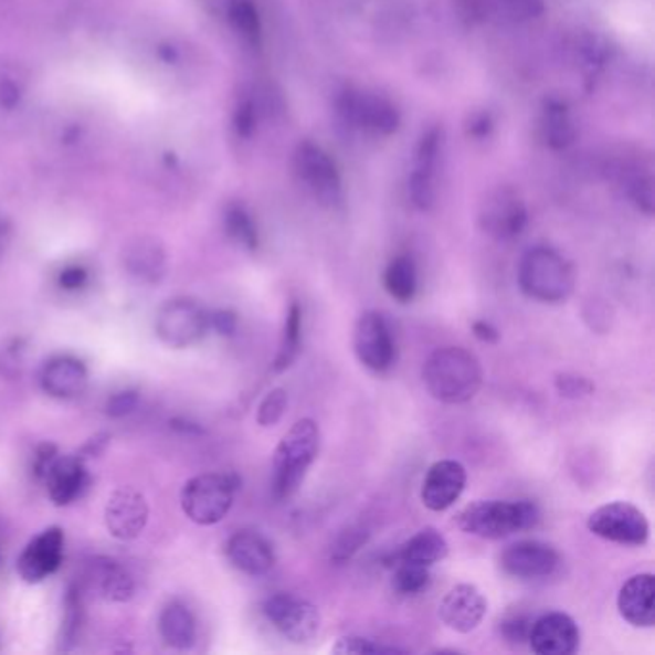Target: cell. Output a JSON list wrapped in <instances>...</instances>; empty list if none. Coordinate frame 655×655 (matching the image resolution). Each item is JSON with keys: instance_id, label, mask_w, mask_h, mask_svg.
Returning a JSON list of instances; mask_svg holds the SVG:
<instances>
[{"instance_id": "6da1fadb", "label": "cell", "mask_w": 655, "mask_h": 655, "mask_svg": "<svg viewBox=\"0 0 655 655\" xmlns=\"http://www.w3.org/2000/svg\"><path fill=\"white\" fill-rule=\"evenodd\" d=\"M423 383L442 404H465L483 387L479 358L462 347L436 348L423 366Z\"/></svg>"}, {"instance_id": "7a4b0ae2", "label": "cell", "mask_w": 655, "mask_h": 655, "mask_svg": "<svg viewBox=\"0 0 655 655\" xmlns=\"http://www.w3.org/2000/svg\"><path fill=\"white\" fill-rule=\"evenodd\" d=\"M321 446V431L314 420L296 421L273 452L272 494L277 501L293 498L303 486Z\"/></svg>"}, {"instance_id": "3957f363", "label": "cell", "mask_w": 655, "mask_h": 655, "mask_svg": "<svg viewBox=\"0 0 655 655\" xmlns=\"http://www.w3.org/2000/svg\"><path fill=\"white\" fill-rule=\"evenodd\" d=\"M517 283L525 296L542 304H561L573 295L574 270L561 252L538 244L525 252L517 267Z\"/></svg>"}, {"instance_id": "277c9868", "label": "cell", "mask_w": 655, "mask_h": 655, "mask_svg": "<svg viewBox=\"0 0 655 655\" xmlns=\"http://www.w3.org/2000/svg\"><path fill=\"white\" fill-rule=\"evenodd\" d=\"M538 524L540 509L530 500H477L456 516L457 529L486 540L511 537L535 529Z\"/></svg>"}, {"instance_id": "5b68a950", "label": "cell", "mask_w": 655, "mask_h": 655, "mask_svg": "<svg viewBox=\"0 0 655 655\" xmlns=\"http://www.w3.org/2000/svg\"><path fill=\"white\" fill-rule=\"evenodd\" d=\"M241 479L235 473H202L187 480L181 490V508L192 524L210 527L228 517Z\"/></svg>"}, {"instance_id": "8992f818", "label": "cell", "mask_w": 655, "mask_h": 655, "mask_svg": "<svg viewBox=\"0 0 655 655\" xmlns=\"http://www.w3.org/2000/svg\"><path fill=\"white\" fill-rule=\"evenodd\" d=\"M156 335L166 347H194L210 331V314L192 298H173L156 314Z\"/></svg>"}, {"instance_id": "52a82bcc", "label": "cell", "mask_w": 655, "mask_h": 655, "mask_svg": "<svg viewBox=\"0 0 655 655\" xmlns=\"http://www.w3.org/2000/svg\"><path fill=\"white\" fill-rule=\"evenodd\" d=\"M353 352L363 368L376 376L389 373L397 363V340L381 311H363L353 327Z\"/></svg>"}, {"instance_id": "ba28073f", "label": "cell", "mask_w": 655, "mask_h": 655, "mask_svg": "<svg viewBox=\"0 0 655 655\" xmlns=\"http://www.w3.org/2000/svg\"><path fill=\"white\" fill-rule=\"evenodd\" d=\"M273 628L293 644H308L321 631V613L316 605L287 592H277L262 605Z\"/></svg>"}, {"instance_id": "9c48e42d", "label": "cell", "mask_w": 655, "mask_h": 655, "mask_svg": "<svg viewBox=\"0 0 655 655\" xmlns=\"http://www.w3.org/2000/svg\"><path fill=\"white\" fill-rule=\"evenodd\" d=\"M587 527L592 535L615 545L644 546L649 540L648 519L628 501H610L594 509Z\"/></svg>"}, {"instance_id": "30bf717a", "label": "cell", "mask_w": 655, "mask_h": 655, "mask_svg": "<svg viewBox=\"0 0 655 655\" xmlns=\"http://www.w3.org/2000/svg\"><path fill=\"white\" fill-rule=\"evenodd\" d=\"M295 170L314 199L335 207L342 199V179L331 155L316 142L304 140L295 152Z\"/></svg>"}, {"instance_id": "8fae6325", "label": "cell", "mask_w": 655, "mask_h": 655, "mask_svg": "<svg viewBox=\"0 0 655 655\" xmlns=\"http://www.w3.org/2000/svg\"><path fill=\"white\" fill-rule=\"evenodd\" d=\"M339 112L348 124L373 135H392L400 127L397 106L379 93L348 88L339 98Z\"/></svg>"}, {"instance_id": "7c38bea8", "label": "cell", "mask_w": 655, "mask_h": 655, "mask_svg": "<svg viewBox=\"0 0 655 655\" xmlns=\"http://www.w3.org/2000/svg\"><path fill=\"white\" fill-rule=\"evenodd\" d=\"M479 223L486 235L496 241H514L529 223V212L521 194L511 187H496L480 204Z\"/></svg>"}, {"instance_id": "4fadbf2b", "label": "cell", "mask_w": 655, "mask_h": 655, "mask_svg": "<svg viewBox=\"0 0 655 655\" xmlns=\"http://www.w3.org/2000/svg\"><path fill=\"white\" fill-rule=\"evenodd\" d=\"M560 566V552L540 540H521L508 546L500 556L501 571L521 581L546 579L556 573Z\"/></svg>"}, {"instance_id": "5bb4252c", "label": "cell", "mask_w": 655, "mask_h": 655, "mask_svg": "<svg viewBox=\"0 0 655 655\" xmlns=\"http://www.w3.org/2000/svg\"><path fill=\"white\" fill-rule=\"evenodd\" d=\"M148 501L145 494L133 486H124L110 494L104 508V525L118 540H135L148 524Z\"/></svg>"}, {"instance_id": "9a60e30c", "label": "cell", "mask_w": 655, "mask_h": 655, "mask_svg": "<svg viewBox=\"0 0 655 655\" xmlns=\"http://www.w3.org/2000/svg\"><path fill=\"white\" fill-rule=\"evenodd\" d=\"M64 560V530L49 527L23 548L18 558V573L23 581L38 584L59 571Z\"/></svg>"}, {"instance_id": "2e32d148", "label": "cell", "mask_w": 655, "mask_h": 655, "mask_svg": "<svg viewBox=\"0 0 655 655\" xmlns=\"http://www.w3.org/2000/svg\"><path fill=\"white\" fill-rule=\"evenodd\" d=\"M527 644L538 655H571L579 649L581 631L568 613H545L532 621Z\"/></svg>"}, {"instance_id": "e0dca14e", "label": "cell", "mask_w": 655, "mask_h": 655, "mask_svg": "<svg viewBox=\"0 0 655 655\" xmlns=\"http://www.w3.org/2000/svg\"><path fill=\"white\" fill-rule=\"evenodd\" d=\"M488 602L475 584H456L439 605V617L454 633H473L483 623Z\"/></svg>"}, {"instance_id": "ac0fdd59", "label": "cell", "mask_w": 655, "mask_h": 655, "mask_svg": "<svg viewBox=\"0 0 655 655\" xmlns=\"http://www.w3.org/2000/svg\"><path fill=\"white\" fill-rule=\"evenodd\" d=\"M467 485V472L456 459H441L429 467L421 485V501L431 511L452 508Z\"/></svg>"}, {"instance_id": "d6986e66", "label": "cell", "mask_w": 655, "mask_h": 655, "mask_svg": "<svg viewBox=\"0 0 655 655\" xmlns=\"http://www.w3.org/2000/svg\"><path fill=\"white\" fill-rule=\"evenodd\" d=\"M652 163L638 155H621L610 163V176L638 210L654 214L655 183Z\"/></svg>"}, {"instance_id": "ffe728a7", "label": "cell", "mask_w": 655, "mask_h": 655, "mask_svg": "<svg viewBox=\"0 0 655 655\" xmlns=\"http://www.w3.org/2000/svg\"><path fill=\"white\" fill-rule=\"evenodd\" d=\"M228 560L241 573L264 577L275 566V550L272 542L256 530H239L225 545Z\"/></svg>"}, {"instance_id": "44dd1931", "label": "cell", "mask_w": 655, "mask_h": 655, "mask_svg": "<svg viewBox=\"0 0 655 655\" xmlns=\"http://www.w3.org/2000/svg\"><path fill=\"white\" fill-rule=\"evenodd\" d=\"M441 131L431 129L423 135L418 158L413 166V173L410 177V197L412 202L420 210H429L435 204L436 199V166L441 155Z\"/></svg>"}, {"instance_id": "7402d4cb", "label": "cell", "mask_w": 655, "mask_h": 655, "mask_svg": "<svg viewBox=\"0 0 655 655\" xmlns=\"http://www.w3.org/2000/svg\"><path fill=\"white\" fill-rule=\"evenodd\" d=\"M46 493L56 506H67L82 496L88 485V473L85 469V459L77 454L60 456L52 462L49 472L44 475Z\"/></svg>"}, {"instance_id": "603a6c76", "label": "cell", "mask_w": 655, "mask_h": 655, "mask_svg": "<svg viewBox=\"0 0 655 655\" xmlns=\"http://www.w3.org/2000/svg\"><path fill=\"white\" fill-rule=\"evenodd\" d=\"M617 608L628 625L652 628L655 625L654 574L638 573L631 577L619 590Z\"/></svg>"}, {"instance_id": "cb8c5ba5", "label": "cell", "mask_w": 655, "mask_h": 655, "mask_svg": "<svg viewBox=\"0 0 655 655\" xmlns=\"http://www.w3.org/2000/svg\"><path fill=\"white\" fill-rule=\"evenodd\" d=\"M39 381H41V389L49 397L70 400V398L80 397L87 389V368L74 356H59L44 363Z\"/></svg>"}, {"instance_id": "d4e9b609", "label": "cell", "mask_w": 655, "mask_h": 655, "mask_svg": "<svg viewBox=\"0 0 655 655\" xmlns=\"http://www.w3.org/2000/svg\"><path fill=\"white\" fill-rule=\"evenodd\" d=\"M448 540L444 538L441 530L435 527H427L415 532L404 545L398 546L394 552L384 556L383 563L392 568L397 563H418L431 568L448 556Z\"/></svg>"}, {"instance_id": "484cf974", "label": "cell", "mask_w": 655, "mask_h": 655, "mask_svg": "<svg viewBox=\"0 0 655 655\" xmlns=\"http://www.w3.org/2000/svg\"><path fill=\"white\" fill-rule=\"evenodd\" d=\"M124 265L135 279L155 285L166 275V251L152 236H139L127 244Z\"/></svg>"}, {"instance_id": "4316f807", "label": "cell", "mask_w": 655, "mask_h": 655, "mask_svg": "<svg viewBox=\"0 0 655 655\" xmlns=\"http://www.w3.org/2000/svg\"><path fill=\"white\" fill-rule=\"evenodd\" d=\"M91 569H93V579L96 581L98 592L106 602L126 604L131 600L135 594V581L119 563L108 558H96L91 563Z\"/></svg>"}, {"instance_id": "83f0119b", "label": "cell", "mask_w": 655, "mask_h": 655, "mask_svg": "<svg viewBox=\"0 0 655 655\" xmlns=\"http://www.w3.org/2000/svg\"><path fill=\"white\" fill-rule=\"evenodd\" d=\"M160 634L162 641L173 649H189L197 641V621L191 610L181 602H171L160 613Z\"/></svg>"}, {"instance_id": "f1b7e54d", "label": "cell", "mask_w": 655, "mask_h": 655, "mask_svg": "<svg viewBox=\"0 0 655 655\" xmlns=\"http://www.w3.org/2000/svg\"><path fill=\"white\" fill-rule=\"evenodd\" d=\"M384 290L397 303L410 304L418 295V267L410 256H397L387 265L383 273Z\"/></svg>"}, {"instance_id": "f546056e", "label": "cell", "mask_w": 655, "mask_h": 655, "mask_svg": "<svg viewBox=\"0 0 655 655\" xmlns=\"http://www.w3.org/2000/svg\"><path fill=\"white\" fill-rule=\"evenodd\" d=\"M303 347V308L300 304L290 303L283 327V339H281L279 352L273 360V371L283 373L295 363Z\"/></svg>"}, {"instance_id": "4dcf8cb0", "label": "cell", "mask_w": 655, "mask_h": 655, "mask_svg": "<svg viewBox=\"0 0 655 655\" xmlns=\"http://www.w3.org/2000/svg\"><path fill=\"white\" fill-rule=\"evenodd\" d=\"M82 626V590H80L77 584H72V587L67 589L66 598H64V617H62V625H60L59 634L60 652H70V649H74L75 644H77V641H80Z\"/></svg>"}, {"instance_id": "1f68e13d", "label": "cell", "mask_w": 655, "mask_h": 655, "mask_svg": "<svg viewBox=\"0 0 655 655\" xmlns=\"http://www.w3.org/2000/svg\"><path fill=\"white\" fill-rule=\"evenodd\" d=\"M542 135L552 148H566L573 142L574 124L568 108L560 103H550L542 114Z\"/></svg>"}, {"instance_id": "d6a6232c", "label": "cell", "mask_w": 655, "mask_h": 655, "mask_svg": "<svg viewBox=\"0 0 655 655\" xmlns=\"http://www.w3.org/2000/svg\"><path fill=\"white\" fill-rule=\"evenodd\" d=\"M392 589L400 596H418L431 584V573L425 566L397 563L392 566Z\"/></svg>"}, {"instance_id": "836d02e7", "label": "cell", "mask_w": 655, "mask_h": 655, "mask_svg": "<svg viewBox=\"0 0 655 655\" xmlns=\"http://www.w3.org/2000/svg\"><path fill=\"white\" fill-rule=\"evenodd\" d=\"M225 229H228V235L246 251L258 249V228L243 207L229 208L225 212Z\"/></svg>"}, {"instance_id": "e575fe53", "label": "cell", "mask_w": 655, "mask_h": 655, "mask_svg": "<svg viewBox=\"0 0 655 655\" xmlns=\"http://www.w3.org/2000/svg\"><path fill=\"white\" fill-rule=\"evenodd\" d=\"M229 15H231V23L235 25V30L246 41L258 43L260 35H262V23H260L258 10L252 4V0H231Z\"/></svg>"}, {"instance_id": "d590c367", "label": "cell", "mask_w": 655, "mask_h": 655, "mask_svg": "<svg viewBox=\"0 0 655 655\" xmlns=\"http://www.w3.org/2000/svg\"><path fill=\"white\" fill-rule=\"evenodd\" d=\"M332 654H404L405 649L387 646L366 636H342L331 648Z\"/></svg>"}, {"instance_id": "8d00e7d4", "label": "cell", "mask_w": 655, "mask_h": 655, "mask_svg": "<svg viewBox=\"0 0 655 655\" xmlns=\"http://www.w3.org/2000/svg\"><path fill=\"white\" fill-rule=\"evenodd\" d=\"M288 408V392L285 389H273L260 402L256 421L260 427H275Z\"/></svg>"}, {"instance_id": "74e56055", "label": "cell", "mask_w": 655, "mask_h": 655, "mask_svg": "<svg viewBox=\"0 0 655 655\" xmlns=\"http://www.w3.org/2000/svg\"><path fill=\"white\" fill-rule=\"evenodd\" d=\"M369 532L363 527H350L345 530L331 548V561L345 563L352 560L353 553L360 550L361 546L368 542Z\"/></svg>"}, {"instance_id": "f35d334b", "label": "cell", "mask_w": 655, "mask_h": 655, "mask_svg": "<svg viewBox=\"0 0 655 655\" xmlns=\"http://www.w3.org/2000/svg\"><path fill=\"white\" fill-rule=\"evenodd\" d=\"M530 626H532V619L525 613H508L506 617L501 619L500 628L501 638L514 644V646H521L529 641Z\"/></svg>"}, {"instance_id": "ab89813d", "label": "cell", "mask_w": 655, "mask_h": 655, "mask_svg": "<svg viewBox=\"0 0 655 655\" xmlns=\"http://www.w3.org/2000/svg\"><path fill=\"white\" fill-rule=\"evenodd\" d=\"M556 391L569 400H581L594 394V383L589 377L577 376V373H561L556 377Z\"/></svg>"}, {"instance_id": "60d3db41", "label": "cell", "mask_w": 655, "mask_h": 655, "mask_svg": "<svg viewBox=\"0 0 655 655\" xmlns=\"http://www.w3.org/2000/svg\"><path fill=\"white\" fill-rule=\"evenodd\" d=\"M500 4L514 22H529L545 8L542 0H500Z\"/></svg>"}, {"instance_id": "b9f144b4", "label": "cell", "mask_w": 655, "mask_h": 655, "mask_svg": "<svg viewBox=\"0 0 655 655\" xmlns=\"http://www.w3.org/2000/svg\"><path fill=\"white\" fill-rule=\"evenodd\" d=\"M139 404V392L135 391H122L112 394L106 402V415L112 420H122L129 413L135 412V408Z\"/></svg>"}, {"instance_id": "7bdbcfd3", "label": "cell", "mask_w": 655, "mask_h": 655, "mask_svg": "<svg viewBox=\"0 0 655 655\" xmlns=\"http://www.w3.org/2000/svg\"><path fill=\"white\" fill-rule=\"evenodd\" d=\"M236 314L233 309H218L210 314V329L221 337H233L236 331Z\"/></svg>"}, {"instance_id": "ee69618b", "label": "cell", "mask_w": 655, "mask_h": 655, "mask_svg": "<svg viewBox=\"0 0 655 655\" xmlns=\"http://www.w3.org/2000/svg\"><path fill=\"white\" fill-rule=\"evenodd\" d=\"M59 457V448L52 442H44L35 452V459H33V473L39 480L44 479V475L49 472L52 462Z\"/></svg>"}, {"instance_id": "f6af8a7d", "label": "cell", "mask_w": 655, "mask_h": 655, "mask_svg": "<svg viewBox=\"0 0 655 655\" xmlns=\"http://www.w3.org/2000/svg\"><path fill=\"white\" fill-rule=\"evenodd\" d=\"M88 281V273L82 265H70L64 267L59 275V285L64 290H77V288L85 287Z\"/></svg>"}, {"instance_id": "bcb514c9", "label": "cell", "mask_w": 655, "mask_h": 655, "mask_svg": "<svg viewBox=\"0 0 655 655\" xmlns=\"http://www.w3.org/2000/svg\"><path fill=\"white\" fill-rule=\"evenodd\" d=\"M112 436L108 433H96L95 436H91L85 444H83V448L77 452V456L83 457V459H87V457H96L103 454L106 446L110 444Z\"/></svg>"}, {"instance_id": "7dc6e473", "label": "cell", "mask_w": 655, "mask_h": 655, "mask_svg": "<svg viewBox=\"0 0 655 655\" xmlns=\"http://www.w3.org/2000/svg\"><path fill=\"white\" fill-rule=\"evenodd\" d=\"M459 14L467 22H475L485 15L486 8H488V0H456Z\"/></svg>"}, {"instance_id": "c3c4849f", "label": "cell", "mask_w": 655, "mask_h": 655, "mask_svg": "<svg viewBox=\"0 0 655 655\" xmlns=\"http://www.w3.org/2000/svg\"><path fill=\"white\" fill-rule=\"evenodd\" d=\"M472 331L480 342H486V345H496V342L500 340V332H498V329H496L493 324L485 321V319L473 321Z\"/></svg>"}, {"instance_id": "681fc988", "label": "cell", "mask_w": 655, "mask_h": 655, "mask_svg": "<svg viewBox=\"0 0 655 655\" xmlns=\"http://www.w3.org/2000/svg\"><path fill=\"white\" fill-rule=\"evenodd\" d=\"M10 241H12V225L4 215L0 214V260L4 258Z\"/></svg>"}, {"instance_id": "f907efd6", "label": "cell", "mask_w": 655, "mask_h": 655, "mask_svg": "<svg viewBox=\"0 0 655 655\" xmlns=\"http://www.w3.org/2000/svg\"><path fill=\"white\" fill-rule=\"evenodd\" d=\"M173 427L179 429L184 435H200L202 433V429L197 423H191V421L176 420L173 421Z\"/></svg>"}]
</instances>
